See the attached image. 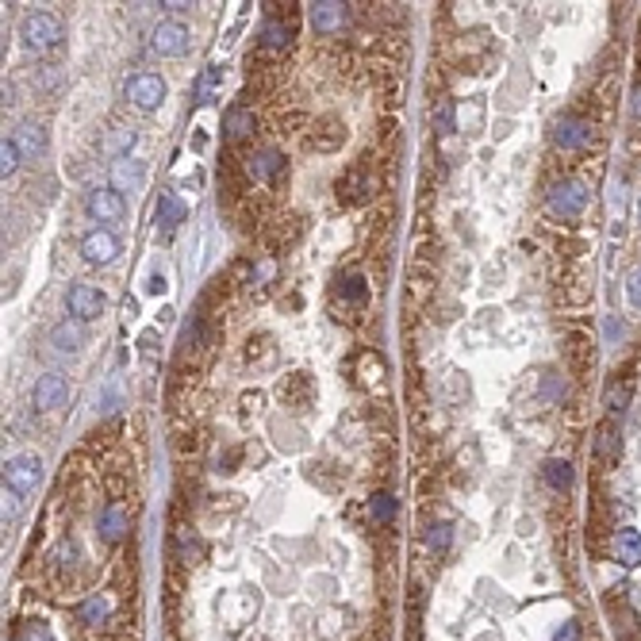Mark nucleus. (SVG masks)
I'll list each match as a JSON object with an SVG mask.
<instances>
[{
    "label": "nucleus",
    "instance_id": "obj_1",
    "mask_svg": "<svg viewBox=\"0 0 641 641\" xmlns=\"http://www.w3.org/2000/svg\"><path fill=\"white\" fill-rule=\"evenodd\" d=\"M20 39H23L27 50L47 54L65 39V27H62V20L54 16V12H27V16L20 20Z\"/></svg>",
    "mask_w": 641,
    "mask_h": 641
},
{
    "label": "nucleus",
    "instance_id": "obj_2",
    "mask_svg": "<svg viewBox=\"0 0 641 641\" xmlns=\"http://www.w3.org/2000/svg\"><path fill=\"white\" fill-rule=\"evenodd\" d=\"M545 204H550V212L557 220H576V215H584V208H588V188L580 181H557L550 188V196H545Z\"/></svg>",
    "mask_w": 641,
    "mask_h": 641
},
{
    "label": "nucleus",
    "instance_id": "obj_3",
    "mask_svg": "<svg viewBox=\"0 0 641 641\" xmlns=\"http://www.w3.org/2000/svg\"><path fill=\"white\" fill-rule=\"evenodd\" d=\"M127 100L139 108V112H158L161 100H166V81H161V74H134L127 81Z\"/></svg>",
    "mask_w": 641,
    "mask_h": 641
},
{
    "label": "nucleus",
    "instance_id": "obj_4",
    "mask_svg": "<svg viewBox=\"0 0 641 641\" xmlns=\"http://www.w3.org/2000/svg\"><path fill=\"white\" fill-rule=\"evenodd\" d=\"M65 308H70V316L77 323H92V319H100L104 316V308H108V299L100 289H92V284H70V292H65Z\"/></svg>",
    "mask_w": 641,
    "mask_h": 641
},
{
    "label": "nucleus",
    "instance_id": "obj_5",
    "mask_svg": "<svg viewBox=\"0 0 641 641\" xmlns=\"http://www.w3.org/2000/svg\"><path fill=\"white\" fill-rule=\"evenodd\" d=\"M193 47V35H188V27L181 20H161L154 27V50L161 58H181Z\"/></svg>",
    "mask_w": 641,
    "mask_h": 641
},
{
    "label": "nucleus",
    "instance_id": "obj_6",
    "mask_svg": "<svg viewBox=\"0 0 641 641\" xmlns=\"http://www.w3.org/2000/svg\"><path fill=\"white\" fill-rule=\"evenodd\" d=\"M39 481H43V461L31 457V454H20V457H12L8 465H4V484L8 488H16V492H35Z\"/></svg>",
    "mask_w": 641,
    "mask_h": 641
},
{
    "label": "nucleus",
    "instance_id": "obj_7",
    "mask_svg": "<svg viewBox=\"0 0 641 641\" xmlns=\"http://www.w3.org/2000/svg\"><path fill=\"white\" fill-rule=\"evenodd\" d=\"M81 257H85L89 265H112L119 257V238L108 227L89 230V235L81 238Z\"/></svg>",
    "mask_w": 641,
    "mask_h": 641
},
{
    "label": "nucleus",
    "instance_id": "obj_8",
    "mask_svg": "<svg viewBox=\"0 0 641 641\" xmlns=\"http://www.w3.org/2000/svg\"><path fill=\"white\" fill-rule=\"evenodd\" d=\"M85 212L92 215L97 223H116L127 215V200L116 193V188H92L89 200H85Z\"/></svg>",
    "mask_w": 641,
    "mask_h": 641
},
{
    "label": "nucleus",
    "instance_id": "obj_9",
    "mask_svg": "<svg viewBox=\"0 0 641 641\" xmlns=\"http://www.w3.org/2000/svg\"><path fill=\"white\" fill-rule=\"evenodd\" d=\"M31 400H35L39 411H58V407L70 400V380H65L62 373H43L35 380Z\"/></svg>",
    "mask_w": 641,
    "mask_h": 641
},
{
    "label": "nucleus",
    "instance_id": "obj_10",
    "mask_svg": "<svg viewBox=\"0 0 641 641\" xmlns=\"http://www.w3.org/2000/svg\"><path fill=\"white\" fill-rule=\"evenodd\" d=\"M377 193V181L369 169H350L346 177H338V200L358 208V204H369Z\"/></svg>",
    "mask_w": 641,
    "mask_h": 641
},
{
    "label": "nucleus",
    "instance_id": "obj_11",
    "mask_svg": "<svg viewBox=\"0 0 641 641\" xmlns=\"http://www.w3.org/2000/svg\"><path fill=\"white\" fill-rule=\"evenodd\" d=\"M592 139H595V127L580 116H565V119H557V127H553V143L561 150H584V146H592Z\"/></svg>",
    "mask_w": 641,
    "mask_h": 641
},
{
    "label": "nucleus",
    "instance_id": "obj_12",
    "mask_svg": "<svg viewBox=\"0 0 641 641\" xmlns=\"http://www.w3.org/2000/svg\"><path fill=\"white\" fill-rule=\"evenodd\" d=\"M346 23H350V12H346V4H338V0L311 4V27H316L319 35H338V31H346Z\"/></svg>",
    "mask_w": 641,
    "mask_h": 641
},
{
    "label": "nucleus",
    "instance_id": "obj_13",
    "mask_svg": "<svg viewBox=\"0 0 641 641\" xmlns=\"http://www.w3.org/2000/svg\"><path fill=\"white\" fill-rule=\"evenodd\" d=\"M247 169H250V177L254 181H265V185H273L277 177L284 173V158L277 154L273 146H265V150H254L250 154V161H247Z\"/></svg>",
    "mask_w": 641,
    "mask_h": 641
},
{
    "label": "nucleus",
    "instance_id": "obj_14",
    "mask_svg": "<svg viewBox=\"0 0 641 641\" xmlns=\"http://www.w3.org/2000/svg\"><path fill=\"white\" fill-rule=\"evenodd\" d=\"M97 530H100V538H104L108 545H116V541L131 530V515L119 507V503H108V507L100 511V518H97Z\"/></svg>",
    "mask_w": 641,
    "mask_h": 641
},
{
    "label": "nucleus",
    "instance_id": "obj_15",
    "mask_svg": "<svg viewBox=\"0 0 641 641\" xmlns=\"http://www.w3.org/2000/svg\"><path fill=\"white\" fill-rule=\"evenodd\" d=\"M12 143L20 146L23 158H43L47 154V127L43 124H20L12 131Z\"/></svg>",
    "mask_w": 641,
    "mask_h": 641
},
{
    "label": "nucleus",
    "instance_id": "obj_16",
    "mask_svg": "<svg viewBox=\"0 0 641 641\" xmlns=\"http://www.w3.org/2000/svg\"><path fill=\"white\" fill-rule=\"evenodd\" d=\"M185 200L177 196V193H166L161 196V204H158V238H169L177 227L185 223Z\"/></svg>",
    "mask_w": 641,
    "mask_h": 641
},
{
    "label": "nucleus",
    "instance_id": "obj_17",
    "mask_svg": "<svg viewBox=\"0 0 641 641\" xmlns=\"http://www.w3.org/2000/svg\"><path fill=\"white\" fill-rule=\"evenodd\" d=\"M254 127H257V119H254V112H250V108H242V104L227 108V116H223V134H227L230 143H242V139H250V134H254Z\"/></svg>",
    "mask_w": 641,
    "mask_h": 641
},
{
    "label": "nucleus",
    "instance_id": "obj_18",
    "mask_svg": "<svg viewBox=\"0 0 641 641\" xmlns=\"http://www.w3.org/2000/svg\"><path fill=\"white\" fill-rule=\"evenodd\" d=\"M143 177H146V169L139 166V161H131V158L112 161V188H116L119 196L131 193V188H139V185H143Z\"/></svg>",
    "mask_w": 641,
    "mask_h": 641
},
{
    "label": "nucleus",
    "instance_id": "obj_19",
    "mask_svg": "<svg viewBox=\"0 0 641 641\" xmlns=\"http://www.w3.org/2000/svg\"><path fill=\"white\" fill-rule=\"evenodd\" d=\"M611 550H615V561L619 565H626V568H637L641 565V534H637V530H619Z\"/></svg>",
    "mask_w": 641,
    "mask_h": 641
},
{
    "label": "nucleus",
    "instance_id": "obj_20",
    "mask_svg": "<svg viewBox=\"0 0 641 641\" xmlns=\"http://www.w3.org/2000/svg\"><path fill=\"white\" fill-rule=\"evenodd\" d=\"M50 346L62 350V353H77L81 346H85V331H81V323H70V319L58 323L50 331Z\"/></svg>",
    "mask_w": 641,
    "mask_h": 641
},
{
    "label": "nucleus",
    "instance_id": "obj_21",
    "mask_svg": "<svg viewBox=\"0 0 641 641\" xmlns=\"http://www.w3.org/2000/svg\"><path fill=\"white\" fill-rule=\"evenodd\" d=\"M541 476H545V484H550L553 492H568V488H572V465H568L565 457H550V461H545Z\"/></svg>",
    "mask_w": 641,
    "mask_h": 641
},
{
    "label": "nucleus",
    "instance_id": "obj_22",
    "mask_svg": "<svg viewBox=\"0 0 641 641\" xmlns=\"http://www.w3.org/2000/svg\"><path fill=\"white\" fill-rule=\"evenodd\" d=\"M257 39H262L265 50H284V47L292 43V27L281 23V20H265L262 31H257Z\"/></svg>",
    "mask_w": 641,
    "mask_h": 641
},
{
    "label": "nucleus",
    "instance_id": "obj_23",
    "mask_svg": "<svg viewBox=\"0 0 641 641\" xmlns=\"http://www.w3.org/2000/svg\"><path fill=\"white\" fill-rule=\"evenodd\" d=\"M619 446H622V438H619L615 422H603V427H599V434H595V457H599V461H615Z\"/></svg>",
    "mask_w": 641,
    "mask_h": 641
},
{
    "label": "nucleus",
    "instance_id": "obj_24",
    "mask_svg": "<svg viewBox=\"0 0 641 641\" xmlns=\"http://www.w3.org/2000/svg\"><path fill=\"white\" fill-rule=\"evenodd\" d=\"M430 119H434V131H442V134L457 131V108H454V100H438V104H434Z\"/></svg>",
    "mask_w": 641,
    "mask_h": 641
},
{
    "label": "nucleus",
    "instance_id": "obj_25",
    "mask_svg": "<svg viewBox=\"0 0 641 641\" xmlns=\"http://www.w3.org/2000/svg\"><path fill=\"white\" fill-rule=\"evenodd\" d=\"M77 615H81V622H85V626H100V622L108 619V599H104V595H92V599H85Z\"/></svg>",
    "mask_w": 641,
    "mask_h": 641
},
{
    "label": "nucleus",
    "instance_id": "obj_26",
    "mask_svg": "<svg viewBox=\"0 0 641 641\" xmlns=\"http://www.w3.org/2000/svg\"><path fill=\"white\" fill-rule=\"evenodd\" d=\"M104 146H108V154H116V161H119V158H127V154H131V146H134V131L119 127Z\"/></svg>",
    "mask_w": 641,
    "mask_h": 641
},
{
    "label": "nucleus",
    "instance_id": "obj_27",
    "mask_svg": "<svg viewBox=\"0 0 641 641\" xmlns=\"http://www.w3.org/2000/svg\"><path fill=\"white\" fill-rule=\"evenodd\" d=\"M338 296H342L346 304H365L369 289H365V281H361V277H346L342 284H338Z\"/></svg>",
    "mask_w": 641,
    "mask_h": 641
},
{
    "label": "nucleus",
    "instance_id": "obj_28",
    "mask_svg": "<svg viewBox=\"0 0 641 641\" xmlns=\"http://www.w3.org/2000/svg\"><path fill=\"white\" fill-rule=\"evenodd\" d=\"M369 511H373L377 523H392V518H395V499H392L388 492H377V496L369 499Z\"/></svg>",
    "mask_w": 641,
    "mask_h": 641
},
{
    "label": "nucleus",
    "instance_id": "obj_29",
    "mask_svg": "<svg viewBox=\"0 0 641 641\" xmlns=\"http://www.w3.org/2000/svg\"><path fill=\"white\" fill-rule=\"evenodd\" d=\"M20 146L16 143H12V139H4V143H0V173H4V177H12V173H16L20 169Z\"/></svg>",
    "mask_w": 641,
    "mask_h": 641
},
{
    "label": "nucleus",
    "instance_id": "obj_30",
    "mask_svg": "<svg viewBox=\"0 0 641 641\" xmlns=\"http://www.w3.org/2000/svg\"><path fill=\"white\" fill-rule=\"evenodd\" d=\"M603 403H607V411H626V403H630V388L626 385H611L607 395H603Z\"/></svg>",
    "mask_w": 641,
    "mask_h": 641
},
{
    "label": "nucleus",
    "instance_id": "obj_31",
    "mask_svg": "<svg viewBox=\"0 0 641 641\" xmlns=\"http://www.w3.org/2000/svg\"><path fill=\"white\" fill-rule=\"evenodd\" d=\"M20 515H23V492L4 484V523H16Z\"/></svg>",
    "mask_w": 641,
    "mask_h": 641
},
{
    "label": "nucleus",
    "instance_id": "obj_32",
    "mask_svg": "<svg viewBox=\"0 0 641 641\" xmlns=\"http://www.w3.org/2000/svg\"><path fill=\"white\" fill-rule=\"evenodd\" d=\"M427 538H430V550L442 553V550H449V541H454V530H449V523H434Z\"/></svg>",
    "mask_w": 641,
    "mask_h": 641
},
{
    "label": "nucleus",
    "instance_id": "obj_33",
    "mask_svg": "<svg viewBox=\"0 0 641 641\" xmlns=\"http://www.w3.org/2000/svg\"><path fill=\"white\" fill-rule=\"evenodd\" d=\"M220 77H223V70H220V65H212V70H204V77H200V89H196V97H200V100H208L212 92H215V85H220Z\"/></svg>",
    "mask_w": 641,
    "mask_h": 641
},
{
    "label": "nucleus",
    "instance_id": "obj_34",
    "mask_svg": "<svg viewBox=\"0 0 641 641\" xmlns=\"http://www.w3.org/2000/svg\"><path fill=\"white\" fill-rule=\"evenodd\" d=\"M20 641H54V637H50V630L43 622H27L20 630Z\"/></svg>",
    "mask_w": 641,
    "mask_h": 641
},
{
    "label": "nucleus",
    "instance_id": "obj_35",
    "mask_svg": "<svg viewBox=\"0 0 641 641\" xmlns=\"http://www.w3.org/2000/svg\"><path fill=\"white\" fill-rule=\"evenodd\" d=\"M626 296H630L634 308H641V265L630 269V277H626Z\"/></svg>",
    "mask_w": 641,
    "mask_h": 641
},
{
    "label": "nucleus",
    "instance_id": "obj_36",
    "mask_svg": "<svg viewBox=\"0 0 641 641\" xmlns=\"http://www.w3.org/2000/svg\"><path fill=\"white\" fill-rule=\"evenodd\" d=\"M576 637H580V630H576V622H565V626H561V630H557V634H553V641H576Z\"/></svg>",
    "mask_w": 641,
    "mask_h": 641
},
{
    "label": "nucleus",
    "instance_id": "obj_37",
    "mask_svg": "<svg viewBox=\"0 0 641 641\" xmlns=\"http://www.w3.org/2000/svg\"><path fill=\"white\" fill-rule=\"evenodd\" d=\"M196 338H200V323H188V326H185V334H181V346L188 350V346L196 342Z\"/></svg>",
    "mask_w": 641,
    "mask_h": 641
},
{
    "label": "nucleus",
    "instance_id": "obj_38",
    "mask_svg": "<svg viewBox=\"0 0 641 641\" xmlns=\"http://www.w3.org/2000/svg\"><path fill=\"white\" fill-rule=\"evenodd\" d=\"M634 116H637V119H641V85H637V89H634Z\"/></svg>",
    "mask_w": 641,
    "mask_h": 641
}]
</instances>
